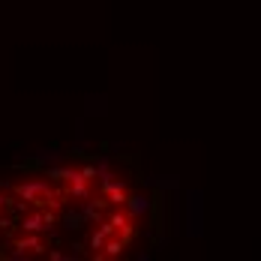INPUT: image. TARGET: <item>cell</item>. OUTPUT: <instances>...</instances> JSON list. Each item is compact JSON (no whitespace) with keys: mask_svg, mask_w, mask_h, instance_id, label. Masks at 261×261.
Wrapping results in <instances>:
<instances>
[{"mask_svg":"<svg viewBox=\"0 0 261 261\" xmlns=\"http://www.w3.org/2000/svg\"><path fill=\"white\" fill-rule=\"evenodd\" d=\"M132 210H135V213H144V210H147V198H144V195H138V198H132V204H129Z\"/></svg>","mask_w":261,"mask_h":261,"instance_id":"cell-1","label":"cell"},{"mask_svg":"<svg viewBox=\"0 0 261 261\" xmlns=\"http://www.w3.org/2000/svg\"><path fill=\"white\" fill-rule=\"evenodd\" d=\"M0 207H3V198H0Z\"/></svg>","mask_w":261,"mask_h":261,"instance_id":"cell-2","label":"cell"}]
</instances>
